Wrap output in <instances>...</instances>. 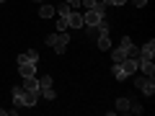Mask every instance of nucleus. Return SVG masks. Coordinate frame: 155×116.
Instances as JSON below:
<instances>
[{"label":"nucleus","mask_w":155,"mask_h":116,"mask_svg":"<svg viewBox=\"0 0 155 116\" xmlns=\"http://www.w3.org/2000/svg\"><path fill=\"white\" fill-rule=\"evenodd\" d=\"M47 44L54 47L57 54H65L67 52V44H70V36H67V31H57V34H49L47 36Z\"/></svg>","instance_id":"obj_1"},{"label":"nucleus","mask_w":155,"mask_h":116,"mask_svg":"<svg viewBox=\"0 0 155 116\" xmlns=\"http://www.w3.org/2000/svg\"><path fill=\"white\" fill-rule=\"evenodd\" d=\"M134 85H137V88L142 90L145 95H153V93H155V80H153V75H145V77H137V80H134Z\"/></svg>","instance_id":"obj_2"},{"label":"nucleus","mask_w":155,"mask_h":116,"mask_svg":"<svg viewBox=\"0 0 155 116\" xmlns=\"http://www.w3.org/2000/svg\"><path fill=\"white\" fill-rule=\"evenodd\" d=\"M18 72H21V77H31V75H36V62H28V60L18 62Z\"/></svg>","instance_id":"obj_3"},{"label":"nucleus","mask_w":155,"mask_h":116,"mask_svg":"<svg viewBox=\"0 0 155 116\" xmlns=\"http://www.w3.org/2000/svg\"><path fill=\"white\" fill-rule=\"evenodd\" d=\"M153 57H155V41L150 39L142 49H137V60H153Z\"/></svg>","instance_id":"obj_4"},{"label":"nucleus","mask_w":155,"mask_h":116,"mask_svg":"<svg viewBox=\"0 0 155 116\" xmlns=\"http://www.w3.org/2000/svg\"><path fill=\"white\" fill-rule=\"evenodd\" d=\"M21 98H23V106L31 108V106H36V101H39V90H26V88H23L21 90Z\"/></svg>","instance_id":"obj_5"},{"label":"nucleus","mask_w":155,"mask_h":116,"mask_svg":"<svg viewBox=\"0 0 155 116\" xmlns=\"http://www.w3.org/2000/svg\"><path fill=\"white\" fill-rule=\"evenodd\" d=\"M67 28H83V13L72 11L70 16H67Z\"/></svg>","instance_id":"obj_6"},{"label":"nucleus","mask_w":155,"mask_h":116,"mask_svg":"<svg viewBox=\"0 0 155 116\" xmlns=\"http://www.w3.org/2000/svg\"><path fill=\"white\" fill-rule=\"evenodd\" d=\"M132 103L134 101H129V98H116V114H129Z\"/></svg>","instance_id":"obj_7"},{"label":"nucleus","mask_w":155,"mask_h":116,"mask_svg":"<svg viewBox=\"0 0 155 116\" xmlns=\"http://www.w3.org/2000/svg\"><path fill=\"white\" fill-rule=\"evenodd\" d=\"M137 65H140V60H137V57H127V60L122 62V67H124V72H127V75L137 72Z\"/></svg>","instance_id":"obj_8"},{"label":"nucleus","mask_w":155,"mask_h":116,"mask_svg":"<svg viewBox=\"0 0 155 116\" xmlns=\"http://www.w3.org/2000/svg\"><path fill=\"white\" fill-rule=\"evenodd\" d=\"M96 44H98V49H101V52H109V47H111L109 31H106V34H98V36H96Z\"/></svg>","instance_id":"obj_9"},{"label":"nucleus","mask_w":155,"mask_h":116,"mask_svg":"<svg viewBox=\"0 0 155 116\" xmlns=\"http://www.w3.org/2000/svg\"><path fill=\"white\" fill-rule=\"evenodd\" d=\"M137 70H142V75H155V65H153V60H140Z\"/></svg>","instance_id":"obj_10"},{"label":"nucleus","mask_w":155,"mask_h":116,"mask_svg":"<svg viewBox=\"0 0 155 116\" xmlns=\"http://www.w3.org/2000/svg\"><path fill=\"white\" fill-rule=\"evenodd\" d=\"M127 60V52H124V47H116V49H111V62L114 65H119V62Z\"/></svg>","instance_id":"obj_11"},{"label":"nucleus","mask_w":155,"mask_h":116,"mask_svg":"<svg viewBox=\"0 0 155 116\" xmlns=\"http://www.w3.org/2000/svg\"><path fill=\"white\" fill-rule=\"evenodd\" d=\"M122 47H124V52H127V57H137V47L132 44V39H129V36L122 39Z\"/></svg>","instance_id":"obj_12"},{"label":"nucleus","mask_w":155,"mask_h":116,"mask_svg":"<svg viewBox=\"0 0 155 116\" xmlns=\"http://www.w3.org/2000/svg\"><path fill=\"white\" fill-rule=\"evenodd\" d=\"M21 90H23V88H13V90H11V95H13V108H18V111L26 108V106H23V98H21Z\"/></svg>","instance_id":"obj_13"},{"label":"nucleus","mask_w":155,"mask_h":116,"mask_svg":"<svg viewBox=\"0 0 155 116\" xmlns=\"http://www.w3.org/2000/svg\"><path fill=\"white\" fill-rule=\"evenodd\" d=\"M111 75H114V80H119V83H122V80H127V72H124V67H122V62H119V65H114L111 67Z\"/></svg>","instance_id":"obj_14"},{"label":"nucleus","mask_w":155,"mask_h":116,"mask_svg":"<svg viewBox=\"0 0 155 116\" xmlns=\"http://www.w3.org/2000/svg\"><path fill=\"white\" fill-rule=\"evenodd\" d=\"M23 60H28V62H39V52H36V49H26L23 54H18V62H23Z\"/></svg>","instance_id":"obj_15"},{"label":"nucleus","mask_w":155,"mask_h":116,"mask_svg":"<svg viewBox=\"0 0 155 116\" xmlns=\"http://www.w3.org/2000/svg\"><path fill=\"white\" fill-rule=\"evenodd\" d=\"M23 88H26V90H39V77H36V75L23 77Z\"/></svg>","instance_id":"obj_16"},{"label":"nucleus","mask_w":155,"mask_h":116,"mask_svg":"<svg viewBox=\"0 0 155 116\" xmlns=\"http://www.w3.org/2000/svg\"><path fill=\"white\" fill-rule=\"evenodd\" d=\"M39 95L47 98V101H54V98H57V90L52 88V85H49V88H39Z\"/></svg>","instance_id":"obj_17"},{"label":"nucleus","mask_w":155,"mask_h":116,"mask_svg":"<svg viewBox=\"0 0 155 116\" xmlns=\"http://www.w3.org/2000/svg\"><path fill=\"white\" fill-rule=\"evenodd\" d=\"M39 16H41V18H52V16H54V8H52V5H47V3H44V5L39 8Z\"/></svg>","instance_id":"obj_18"},{"label":"nucleus","mask_w":155,"mask_h":116,"mask_svg":"<svg viewBox=\"0 0 155 116\" xmlns=\"http://www.w3.org/2000/svg\"><path fill=\"white\" fill-rule=\"evenodd\" d=\"M52 85V75H44V77H39V88H49Z\"/></svg>","instance_id":"obj_19"},{"label":"nucleus","mask_w":155,"mask_h":116,"mask_svg":"<svg viewBox=\"0 0 155 116\" xmlns=\"http://www.w3.org/2000/svg\"><path fill=\"white\" fill-rule=\"evenodd\" d=\"M70 13H72V5H67V3H65V5H60V16L62 18H67Z\"/></svg>","instance_id":"obj_20"},{"label":"nucleus","mask_w":155,"mask_h":116,"mask_svg":"<svg viewBox=\"0 0 155 116\" xmlns=\"http://www.w3.org/2000/svg\"><path fill=\"white\" fill-rule=\"evenodd\" d=\"M57 31H67V18H57Z\"/></svg>","instance_id":"obj_21"},{"label":"nucleus","mask_w":155,"mask_h":116,"mask_svg":"<svg viewBox=\"0 0 155 116\" xmlns=\"http://www.w3.org/2000/svg\"><path fill=\"white\" fill-rule=\"evenodd\" d=\"M132 5L134 8H145V5H147V0H132Z\"/></svg>","instance_id":"obj_22"},{"label":"nucleus","mask_w":155,"mask_h":116,"mask_svg":"<svg viewBox=\"0 0 155 116\" xmlns=\"http://www.w3.org/2000/svg\"><path fill=\"white\" fill-rule=\"evenodd\" d=\"M65 3H67V5H72V8H75V5H80V0H65Z\"/></svg>","instance_id":"obj_23"},{"label":"nucleus","mask_w":155,"mask_h":116,"mask_svg":"<svg viewBox=\"0 0 155 116\" xmlns=\"http://www.w3.org/2000/svg\"><path fill=\"white\" fill-rule=\"evenodd\" d=\"M127 0H111V5H124Z\"/></svg>","instance_id":"obj_24"},{"label":"nucleus","mask_w":155,"mask_h":116,"mask_svg":"<svg viewBox=\"0 0 155 116\" xmlns=\"http://www.w3.org/2000/svg\"><path fill=\"white\" fill-rule=\"evenodd\" d=\"M36 3H47V0H36Z\"/></svg>","instance_id":"obj_25"},{"label":"nucleus","mask_w":155,"mask_h":116,"mask_svg":"<svg viewBox=\"0 0 155 116\" xmlns=\"http://www.w3.org/2000/svg\"><path fill=\"white\" fill-rule=\"evenodd\" d=\"M0 3H5V0H0Z\"/></svg>","instance_id":"obj_26"}]
</instances>
